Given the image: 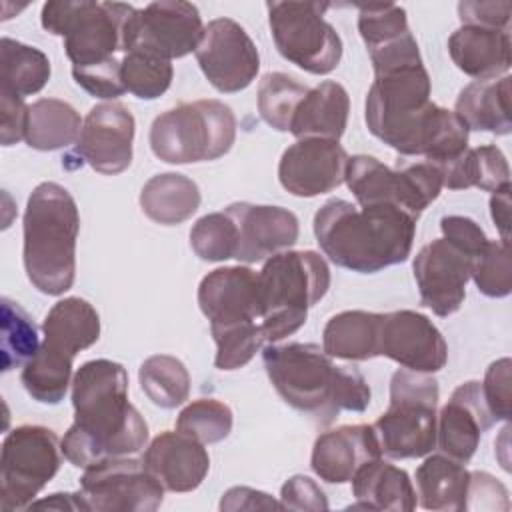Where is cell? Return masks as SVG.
Here are the masks:
<instances>
[{"label":"cell","mask_w":512,"mask_h":512,"mask_svg":"<svg viewBox=\"0 0 512 512\" xmlns=\"http://www.w3.org/2000/svg\"><path fill=\"white\" fill-rule=\"evenodd\" d=\"M204 24L194 4L184 0H158L146 8L136 10L124 54L130 50H142L164 60L182 58L196 52Z\"/></svg>","instance_id":"cell-14"},{"label":"cell","mask_w":512,"mask_h":512,"mask_svg":"<svg viewBox=\"0 0 512 512\" xmlns=\"http://www.w3.org/2000/svg\"><path fill=\"white\" fill-rule=\"evenodd\" d=\"M470 472L446 454L428 456L416 470L418 504L426 510L460 512L466 510Z\"/></svg>","instance_id":"cell-29"},{"label":"cell","mask_w":512,"mask_h":512,"mask_svg":"<svg viewBox=\"0 0 512 512\" xmlns=\"http://www.w3.org/2000/svg\"><path fill=\"white\" fill-rule=\"evenodd\" d=\"M62 462V440L40 424L10 430L0 452V508H30L38 492L56 476Z\"/></svg>","instance_id":"cell-12"},{"label":"cell","mask_w":512,"mask_h":512,"mask_svg":"<svg viewBox=\"0 0 512 512\" xmlns=\"http://www.w3.org/2000/svg\"><path fill=\"white\" fill-rule=\"evenodd\" d=\"M40 348L38 328L18 302L2 298V370L24 366Z\"/></svg>","instance_id":"cell-40"},{"label":"cell","mask_w":512,"mask_h":512,"mask_svg":"<svg viewBox=\"0 0 512 512\" xmlns=\"http://www.w3.org/2000/svg\"><path fill=\"white\" fill-rule=\"evenodd\" d=\"M442 184L450 190L480 188L496 192L510 186V168L504 152L496 144L466 148L458 158L438 168Z\"/></svg>","instance_id":"cell-33"},{"label":"cell","mask_w":512,"mask_h":512,"mask_svg":"<svg viewBox=\"0 0 512 512\" xmlns=\"http://www.w3.org/2000/svg\"><path fill=\"white\" fill-rule=\"evenodd\" d=\"M382 458V450L370 424L340 426L322 432L312 446L310 466L328 484L350 482L364 464Z\"/></svg>","instance_id":"cell-23"},{"label":"cell","mask_w":512,"mask_h":512,"mask_svg":"<svg viewBox=\"0 0 512 512\" xmlns=\"http://www.w3.org/2000/svg\"><path fill=\"white\" fill-rule=\"evenodd\" d=\"M134 116L120 102H102L84 118L74 154L100 174H120L132 162Z\"/></svg>","instance_id":"cell-19"},{"label":"cell","mask_w":512,"mask_h":512,"mask_svg":"<svg viewBox=\"0 0 512 512\" xmlns=\"http://www.w3.org/2000/svg\"><path fill=\"white\" fill-rule=\"evenodd\" d=\"M378 356L414 372L434 374L446 366L448 346L428 316L414 310H396L380 316Z\"/></svg>","instance_id":"cell-17"},{"label":"cell","mask_w":512,"mask_h":512,"mask_svg":"<svg viewBox=\"0 0 512 512\" xmlns=\"http://www.w3.org/2000/svg\"><path fill=\"white\" fill-rule=\"evenodd\" d=\"M380 316L366 310L334 314L322 330V350L330 358L370 360L378 356Z\"/></svg>","instance_id":"cell-32"},{"label":"cell","mask_w":512,"mask_h":512,"mask_svg":"<svg viewBox=\"0 0 512 512\" xmlns=\"http://www.w3.org/2000/svg\"><path fill=\"white\" fill-rule=\"evenodd\" d=\"M198 306L210 320V328L260 320L258 274L246 266L208 272L198 286Z\"/></svg>","instance_id":"cell-22"},{"label":"cell","mask_w":512,"mask_h":512,"mask_svg":"<svg viewBox=\"0 0 512 512\" xmlns=\"http://www.w3.org/2000/svg\"><path fill=\"white\" fill-rule=\"evenodd\" d=\"M236 224V260L254 264L288 250L298 240V218L282 206L234 202L224 210Z\"/></svg>","instance_id":"cell-20"},{"label":"cell","mask_w":512,"mask_h":512,"mask_svg":"<svg viewBox=\"0 0 512 512\" xmlns=\"http://www.w3.org/2000/svg\"><path fill=\"white\" fill-rule=\"evenodd\" d=\"M348 112L350 98L346 88L334 80H324L316 88H310L300 100L288 132L298 140H340L348 124Z\"/></svg>","instance_id":"cell-26"},{"label":"cell","mask_w":512,"mask_h":512,"mask_svg":"<svg viewBox=\"0 0 512 512\" xmlns=\"http://www.w3.org/2000/svg\"><path fill=\"white\" fill-rule=\"evenodd\" d=\"M80 214L72 194L56 184H38L24 212V268L36 290L60 296L76 276Z\"/></svg>","instance_id":"cell-5"},{"label":"cell","mask_w":512,"mask_h":512,"mask_svg":"<svg viewBox=\"0 0 512 512\" xmlns=\"http://www.w3.org/2000/svg\"><path fill=\"white\" fill-rule=\"evenodd\" d=\"M144 464L170 492L196 490L208 470L210 456L202 442L182 432H160L144 452Z\"/></svg>","instance_id":"cell-24"},{"label":"cell","mask_w":512,"mask_h":512,"mask_svg":"<svg viewBox=\"0 0 512 512\" xmlns=\"http://www.w3.org/2000/svg\"><path fill=\"white\" fill-rule=\"evenodd\" d=\"M42 332L48 346L74 358L100 338V316L84 298L68 296L48 310Z\"/></svg>","instance_id":"cell-30"},{"label":"cell","mask_w":512,"mask_h":512,"mask_svg":"<svg viewBox=\"0 0 512 512\" xmlns=\"http://www.w3.org/2000/svg\"><path fill=\"white\" fill-rule=\"evenodd\" d=\"M494 424L486 406L482 384H460L436 416V444L442 454L468 464L478 450L482 434Z\"/></svg>","instance_id":"cell-21"},{"label":"cell","mask_w":512,"mask_h":512,"mask_svg":"<svg viewBox=\"0 0 512 512\" xmlns=\"http://www.w3.org/2000/svg\"><path fill=\"white\" fill-rule=\"evenodd\" d=\"M416 222L394 206L358 208L348 200L330 198L314 216V236L336 266L374 274L408 260Z\"/></svg>","instance_id":"cell-3"},{"label":"cell","mask_w":512,"mask_h":512,"mask_svg":"<svg viewBox=\"0 0 512 512\" xmlns=\"http://www.w3.org/2000/svg\"><path fill=\"white\" fill-rule=\"evenodd\" d=\"M190 246L198 258L222 262L236 256L238 232L226 212H212L196 220L190 230Z\"/></svg>","instance_id":"cell-42"},{"label":"cell","mask_w":512,"mask_h":512,"mask_svg":"<svg viewBox=\"0 0 512 512\" xmlns=\"http://www.w3.org/2000/svg\"><path fill=\"white\" fill-rule=\"evenodd\" d=\"M506 486L488 472H470L466 510H508Z\"/></svg>","instance_id":"cell-48"},{"label":"cell","mask_w":512,"mask_h":512,"mask_svg":"<svg viewBox=\"0 0 512 512\" xmlns=\"http://www.w3.org/2000/svg\"><path fill=\"white\" fill-rule=\"evenodd\" d=\"M358 206H394L414 220L440 196L442 174L432 162H412L398 168L368 154L348 158L346 178Z\"/></svg>","instance_id":"cell-10"},{"label":"cell","mask_w":512,"mask_h":512,"mask_svg":"<svg viewBox=\"0 0 512 512\" xmlns=\"http://www.w3.org/2000/svg\"><path fill=\"white\" fill-rule=\"evenodd\" d=\"M72 360V356L42 342L38 352L22 366L20 380L26 392L42 404H58L70 386Z\"/></svg>","instance_id":"cell-36"},{"label":"cell","mask_w":512,"mask_h":512,"mask_svg":"<svg viewBox=\"0 0 512 512\" xmlns=\"http://www.w3.org/2000/svg\"><path fill=\"white\" fill-rule=\"evenodd\" d=\"M438 382L432 374L400 368L390 380V406L372 424L380 450L394 460L422 458L436 446Z\"/></svg>","instance_id":"cell-9"},{"label":"cell","mask_w":512,"mask_h":512,"mask_svg":"<svg viewBox=\"0 0 512 512\" xmlns=\"http://www.w3.org/2000/svg\"><path fill=\"white\" fill-rule=\"evenodd\" d=\"M266 374L286 404L330 424L342 410L364 412L370 386L354 366H336L318 344L288 342L264 348Z\"/></svg>","instance_id":"cell-4"},{"label":"cell","mask_w":512,"mask_h":512,"mask_svg":"<svg viewBox=\"0 0 512 512\" xmlns=\"http://www.w3.org/2000/svg\"><path fill=\"white\" fill-rule=\"evenodd\" d=\"M138 380L154 406L172 410L188 400L190 374L176 356L156 354L146 358L138 370Z\"/></svg>","instance_id":"cell-37"},{"label":"cell","mask_w":512,"mask_h":512,"mask_svg":"<svg viewBox=\"0 0 512 512\" xmlns=\"http://www.w3.org/2000/svg\"><path fill=\"white\" fill-rule=\"evenodd\" d=\"M470 278L488 298H504L512 292L510 242L488 240L482 252L472 260Z\"/></svg>","instance_id":"cell-44"},{"label":"cell","mask_w":512,"mask_h":512,"mask_svg":"<svg viewBox=\"0 0 512 512\" xmlns=\"http://www.w3.org/2000/svg\"><path fill=\"white\" fill-rule=\"evenodd\" d=\"M78 498L82 510L154 512L164 500V486L144 460L120 456L84 468Z\"/></svg>","instance_id":"cell-13"},{"label":"cell","mask_w":512,"mask_h":512,"mask_svg":"<svg viewBox=\"0 0 512 512\" xmlns=\"http://www.w3.org/2000/svg\"><path fill=\"white\" fill-rule=\"evenodd\" d=\"M194 54L208 82L224 94L248 88L260 70L256 44L232 18L210 20Z\"/></svg>","instance_id":"cell-15"},{"label":"cell","mask_w":512,"mask_h":512,"mask_svg":"<svg viewBox=\"0 0 512 512\" xmlns=\"http://www.w3.org/2000/svg\"><path fill=\"white\" fill-rule=\"evenodd\" d=\"M74 424L62 438V454L76 468L106 458L138 454L148 442V424L128 402L122 364L98 358L84 362L72 378Z\"/></svg>","instance_id":"cell-2"},{"label":"cell","mask_w":512,"mask_h":512,"mask_svg":"<svg viewBox=\"0 0 512 512\" xmlns=\"http://www.w3.org/2000/svg\"><path fill=\"white\" fill-rule=\"evenodd\" d=\"M510 76L476 80L464 86L456 98L454 112L468 130L506 136L512 132L510 118Z\"/></svg>","instance_id":"cell-28"},{"label":"cell","mask_w":512,"mask_h":512,"mask_svg":"<svg viewBox=\"0 0 512 512\" xmlns=\"http://www.w3.org/2000/svg\"><path fill=\"white\" fill-rule=\"evenodd\" d=\"M268 24L282 58L310 74H330L342 60V40L324 14L328 2H266Z\"/></svg>","instance_id":"cell-11"},{"label":"cell","mask_w":512,"mask_h":512,"mask_svg":"<svg viewBox=\"0 0 512 512\" xmlns=\"http://www.w3.org/2000/svg\"><path fill=\"white\" fill-rule=\"evenodd\" d=\"M512 4L508 0L498 2H470L458 4V18L462 26H480L492 30H508Z\"/></svg>","instance_id":"cell-49"},{"label":"cell","mask_w":512,"mask_h":512,"mask_svg":"<svg viewBox=\"0 0 512 512\" xmlns=\"http://www.w3.org/2000/svg\"><path fill=\"white\" fill-rule=\"evenodd\" d=\"M280 506L288 510H328L324 490L308 476H292L280 490Z\"/></svg>","instance_id":"cell-51"},{"label":"cell","mask_w":512,"mask_h":512,"mask_svg":"<svg viewBox=\"0 0 512 512\" xmlns=\"http://www.w3.org/2000/svg\"><path fill=\"white\" fill-rule=\"evenodd\" d=\"M136 8L122 2L52 0L42 6V28L64 38L72 68H90L116 60L124 52Z\"/></svg>","instance_id":"cell-7"},{"label":"cell","mask_w":512,"mask_h":512,"mask_svg":"<svg viewBox=\"0 0 512 512\" xmlns=\"http://www.w3.org/2000/svg\"><path fill=\"white\" fill-rule=\"evenodd\" d=\"M448 54L466 76L496 80L510 70V32L460 26L448 38Z\"/></svg>","instance_id":"cell-25"},{"label":"cell","mask_w":512,"mask_h":512,"mask_svg":"<svg viewBox=\"0 0 512 512\" xmlns=\"http://www.w3.org/2000/svg\"><path fill=\"white\" fill-rule=\"evenodd\" d=\"M510 368H512L510 358H500L488 366L484 382H482V394H484L486 406H488L494 422L508 420L510 412H512V408H510V404H512Z\"/></svg>","instance_id":"cell-46"},{"label":"cell","mask_w":512,"mask_h":512,"mask_svg":"<svg viewBox=\"0 0 512 512\" xmlns=\"http://www.w3.org/2000/svg\"><path fill=\"white\" fill-rule=\"evenodd\" d=\"M310 88L284 72H268L258 84V112L278 132H288L292 116Z\"/></svg>","instance_id":"cell-38"},{"label":"cell","mask_w":512,"mask_h":512,"mask_svg":"<svg viewBox=\"0 0 512 512\" xmlns=\"http://www.w3.org/2000/svg\"><path fill=\"white\" fill-rule=\"evenodd\" d=\"M0 110H2L0 140L4 146H12L26 136L28 106L24 104V98L12 92L0 90Z\"/></svg>","instance_id":"cell-52"},{"label":"cell","mask_w":512,"mask_h":512,"mask_svg":"<svg viewBox=\"0 0 512 512\" xmlns=\"http://www.w3.org/2000/svg\"><path fill=\"white\" fill-rule=\"evenodd\" d=\"M440 230L442 238L458 246L462 252H466L472 260L482 252V248L488 242V236L484 230L468 216H444L440 220Z\"/></svg>","instance_id":"cell-50"},{"label":"cell","mask_w":512,"mask_h":512,"mask_svg":"<svg viewBox=\"0 0 512 512\" xmlns=\"http://www.w3.org/2000/svg\"><path fill=\"white\" fill-rule=\"evenodd\" d=\"M122 60H112L90 68H72V76L78 86H82L94 98L114 100L126 92L120 74Z\"/></svg>","instance_id":"cell-47"},{"label":"cell","mask_w":512,"mask_h":512,"mask_svg":"<svg viewBox=\"0 0 512 512\" xmlns=\"http://www.w3.org/2000/svg\"><path fill=\"white\" fill-rule=\"evenodd\" d=\"M30 508H56V510H82V504H80V498H78V492L76 494H52L50 498H44V500H38V502H32Z\"/></svg>","instance_id":"cell-55"},{"label":"cell","mask_w":512,"mask_h":512,"mask_svg":"<svg viewBox=\"0 0 512 512\" xmlns=\"http://www.w3.org/2000/svg\"><path fill=\"white\" fill-rule=\"evenodd\" d=\"M222 510H262V508H282L270 494L248 488V486H234L230 488L220 502Z\"/></svg>","instance_id":"cell-53"},{"label":"cell","mask_w":512,"mask_h":512,"mask_svg":"<svg viewBox=\"0 0 512 512\" xmlns=\"http://www.w3.org/2000/svg\"><path fill=\"white\" fill-rule=\"evenodd\" d=\"M356 8H358V32L368 50L410 32L406 10L398 4L374 2V4H358Z\"/></svg>","instance_id":"cell-45"},{"label":"cell","mask_w":512,"mask_h":512,"mask_svg":"<svg viewBox=\"0 0 512 512\" xmlns=\"http://www.w3.org/2000/svg\"><path fill=\"white\" fill-rule=\"evenodd\" d=\"M236 140V118L220 100L182 102L154 118L152 154L168 164L208 162L224 156Z\"/></svg>","instance_id":"cell-8"},{"label":"cell","mask_w":512,"mask_h":512,"mask_svg":"<svg viewBox=\"0 0 512 512\" xmlns=\"http://www.w3.org/2000/svg\"><path fill=\"white\" fill-rule=\"evenodd\" d=\"M348 158L338 140L302 138L284 150L278 164V180L290 194L314 198L332 192L344 182Z\"/></svg>","instance_id":"cell-18"},{"label":"cell","mask_w":512,"mask_h":512,"mask_svg":"<svg viewBox=\"0 0 512 512\" xmlns=\"http://www.w3.org/2000/svg\"><path fill=\"white\" fill-rule=\"evenodd\" d=\"M120 74L122 84L130 94L142 100H154L170 88L174 68L170 60L142 50H130L122 58Z\"/></svg>","instance_id":"cell-39"},{"label":"cell","mask_w":512,"mask_h":512,"mask_svg":"<svg viewBox=\"0 0 512 512\" xmlns=\"http://www.w3.org/2000/svg\"><path fill=\"white\" fill-rule=\"evenodd\" d=\"M2 58V88L20 98L38 94L50 80V60L48 56L28 44L2 38L0 44Z\"/></svg>","instance_id":"cell-35"},{"label":"cell","mask_w":512,"mask_h":512,"mask_svg":"<svg viewBox=\"0 0 512 512\" xmlns=\"http://www.w3.org/2000/svg\"><path fill=\"white\" fill-rule=\"evenodd\" d=\"M330 288V268L314 250H284L270 256L258 272L260 328L266 342L298 332L308 310Z\"/></svg>","instance_id":"cell-6"},{"label":"cell","mask_w":512,"mask_h":512,"mask_svg":"<svg viewBox=\"0 0 512 512\" xmlns=\"http://www.w3.org/2000/svg\"><path fill=\"white\" fill-rule=\"evenodd\" d=\"M490 214L492 220L496 224V228L500 230V240L510 242V186H504L496 192H492L490 198Z\"/></svg>","instance_id":"cell-54"},{"label":"cell","mask_w":512,"mask_h":512,"mask_svg":"<svg viewBox=\"0 0 512 512\" xmlns=\"http://www.w3.org/2000/svg\"><path fill=\"white\" fill-rule=\"evenodd\" d=\"M368 130L402 156L442 166L468 148V128L430 100V76L420 62L374 72L364 110Z\"/></svg>","instance_id":"cell-1"},{"label":"cell","mask_w":512,"mask_h":512,"mask_svg":"<svg viewBox=\"0 0 512 512\" xmlns=\"http://www.w3.org/2000/svg\"><path fill=\"white\" fill-rule=\"evenodd\" d=\"M82 118L76 108L58 98H40L28 106L26 144L34 150H58L78 142Z\"/></svg>","instance_id":"cell-34"},{"label":"cell","mask_w":512,"mask_h":512,"mask_svg":"<svg viewBox=\"0 0 512 512\" xmlns=\"http://www.w3.org/2000/svg\"><path fill=\"white\" fill-rule=\"evenodd\" d=\"M412 268L422 306L442 318L460 310L472 272L466 252L446 238H436L418 250Z\"/></svg>","instance_id":"cell-16"},{"label":"cell","mask_w":512,"mask_h":512,"mask_svg":"<svg viewBox=\"0 0 512 512\" xmlns=\"http://www.w3.org/2000/svg\"><path fill=\"white\" fill-rule=\"evenodd\" d=\"M198 206V184L178 172L156 174L140 190L142 212L162 226H174L188 220Z\"/></svg>","instance_id":"cell-31"},{"label":"cell","mask_w":512,"mask_h":512,"mask_svg":"<svg viewBox=\"0 0 512 512\" xmlns=\"http://www.w3.org/2000/svg\"><path fill=\"white\" fill-rule=\"evenodd\" d=\"M210 332L216 344L214 366L218 370H236L246 366L266 342L260 322L218 326L210 328Z\"/></svg>","instance_id":"cell-43"},{"label":"cell","mask_w":512,"mask_h":512,"mask_svg":"<svg viewBox=\"0 0 512 512\" xmlns=\"http://www.w3.org/2000/svg\"><path fill=\"white\" fill-rule=\"evenodd\" d=\"M232 422L234 418L228 404L216 398H198L180 410L176 430L196 438L202 444H216L228 438Z\"/></svg>","instance_id":"cell-41"},{"label":"cell","mask_w":512,"mask_h":512,"mask_svg":"<svg viewBox=\"0 0 512 512\" xmlns=\"http://www.w3.org/2000/svg\"><path fill=\"white\" fill-rule=\"evenodd\" d=\"M350 482L352 496L356 498L350 508L412 512L418 504L408 472L382 458L358 468Z\"/></svg>","instance_id":"cell-27"}]
</instances>
